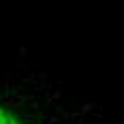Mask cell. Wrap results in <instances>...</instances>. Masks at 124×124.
<instances>
[{"instance_id":"cell-1","label":"cell","mask_w":124,"mask_h":124,"mask_svg":"<svg viewBox=\"0 0 124 124\" xmlns=\"http://www.w3.org/2000/svg\"><path fill=\"white\" fill-rule=\"evenodd\" d=\"M0 124H105V107L26 60L0 79Z\"/></svg>"}]
</instances>
